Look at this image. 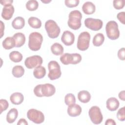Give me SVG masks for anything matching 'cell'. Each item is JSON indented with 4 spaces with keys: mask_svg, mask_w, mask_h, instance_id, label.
Here are the masks:
<instances>
[{
    "mask_svg": "<svg viewBox=\"0 0 125 125\" xmlns=\"http://www.w3.org/2000/svg\"><path fill=\"white\" fill-rule=\"evenodd\" d=\"M68 18L67 24L70 28L78 30L81 27L82 15L80 11L75 10L71 11L69 14Z\"/></svg>",
    "mask_w": 125,
    "mask_h": 125,
    "instance_id": "1",
    "label": "cell"
},
{
    "mask_svg": "<svg viewBox=\"0 0 125 125\" xmlns=\"http://www.w3.org/2000/svg\"><path fill=\"white\" fill-rule=\"evenodd\" d=\"M42 41L43 37L41 34L37 32H32L29 36L28 47L32 51H38L41 48Z\"/></svg>",
    "mask_w": 125,
    "mask_h": 125,
    "instance_id": "2",
    "label": "cell"
},
{
    "mask_svg": "<svg viewBox=\"0 0 125 125\" xmlns=\"http://www.w3.org/2000/svg\"><path fill=\"white\" fill-rule=\"evenodd\" d=\"M45 29L48 37L51 39L57 38L61 32V29L57 23L52 20H49L45 23Z\"/></svg>",
    "mask_w": 125,
    "mask_h": 125,
    "instance_id": "3",
    "label": "cell"
},
{
    "mask_svg": "<svg viewBox=\"0 0 125 125\" xmlns=\"http://www.w3.org/2000/svg\"><path fill=\"white\" fill-rule=\"evenodd\" d=\"M105 31L107 37L111 40H117L120 36V31L117 23L114 21H108L105 26Z\"/></svg>",
    "mask_w": 125,
    "mask_h": 125,
    "instance_id": "4",
    "label": "cell"
},
{
    "mask_svg": "<svg viewBox=\"0 0 125 125\" xmlns=\"http://www.w3.org/2000/svg\"><path fill=\"white\" fill-rule=\"evenodd\" d=\"M49 73L48 77L51 80L59 79L62 75L61 67L59 63L55 61H51L48 63Z\"/></svg>",
    "mask_w": 125,
    "mask_h": 125,
    "instance_id": "5",
    "label": "cell"
},
{
    "mask_svg": "<svg viewBox=\"0 0 125 125\" xmlns=\"http://www.w3.org/2000/svg\"><path fill=\"white\" fill-rule=\"evenodd\" d=\"M82 56L78 53L70 54L65 53L62 54L60 57V61L64 65L69 64H76L81 62Z\"/></svg>",
    "mask_w": 125,
    "mask_h": 125,
    "instance_id": "6",
    "label": "cell"
},
{
    "mask_svg": "<svg viewBox=\"0 0 125 125\" xmlns=\"http://www.w3.org/2000/svg\"><path fill=\"white\" fill-rule=\"evenodd\" d=\"M90 40V35L86 31L82 32L79 35L77 46L78 49L81 51L87 50L89 45Z\"/></svg>",
    "mask_w": 125,
    "mask_h": 125,
    "instance_id": "7",
    "label": "cell"
},
{
    "mask_svg": "<svg viewBox=\"0 0 125 125\" xmlns=\"http://www.w3.org/2000/svg\"><path fill=\"white\" fill-rule=\"evenodd\" d=\"M88 115L91 122L94 124H100L103 121V115L100 108L97 106H92L88 111Z\"/></svg>",
    "mask_w": 125,
    "mask_h": 125,
    "instance_id": "8",
    "label": "cell"
},
{
    "mask_svg": "<svg viewBox=\"0 0 125 125\" xmlns=\"http://www.w3.org/2000/svg\"><path fill=\"white\" fill-rule=\"evenodd\" d=\"M27 117L29 120L37 124H41L44 121V116L43 113L36 109H30L27 111Z\"/></svg>",
    "mask_w": 125,
    "mask_h": 125,
    "instance_id": "9",
    "label": "cell"
},
{
    "mask_svg": "<svg viewBox=\"0 0 125 125\" xmlns=\"http://www.w3.org/2000/svg\"><path fill=\"white\" fill-rule=\"evenodd\" d=\"M84 23L86 27L93 31L100 30L103 25V22L102 20L91 18H86L84 20Z\"/></svg>",
    "mask_w": 125,
    "mask_h": 125,
    "instance_id": "10",
    "label": "cell"
},
{
    "mask_svg": "<svg viewBox=\"0 0 125 125\" xmlns=\"http://www.w3.org/2000/svg\"><path fill=\"white\" fill-rule=\"evenodd\" d=\"M42 62V59L40 56L34 55L27 57L24 61V64L27 68L32 69L41 65Z\"/></svg>",
    "mask_w": 125,
    "mask_h": 125,
    "instance_id": "11",
    "label": "cell"
},
{
    "mask_svg": "<svg viewBox=\"0 0 125 125\" xmlns=\"http://www.w3.org/2000/svg\"><path fill=\"white\" fill-rule=\"evenodd\" d=\"M56 92L55 86L50 83L41 84V92L42 97H50L53 95Z\"/></svg>",
    "mask_w": 125,
    "mask_h": 125,
    "instance_id": "12",
    "label": "cell"
},
{
    "mask_svg": "<svg viewBox=\"0 0 125 125\" xmlns=\"http://www.w3.org/2000/svg\"><path fill=\"white\" fill-rule=\"evenodd\" d=\"M61 41L65 45H71L74 43L75 41L74 35L69 30L65 31L61 37Z\"/></svg>",
    "mask_w": 125,
    "mask_h": 125,
    "instance_id": "13",
    "label": "cell"
},
{
    "mask_svg": "<svg viewBox=\"0 0 125 125\" xmlns=\"http://www.w3.org/2000/svg\"><path fill=\"white\" fill-rule=\"evenodd\" d=\"M14 10V7L12 4L4 6L1 12L2 18L5 20H9L12 17Z\"/></svg>",
    "mask_w": 125,
    "mask_h": 125,
    "instance_id": "14",
    "label": "cell"
},
{
    "mask_svg": "<svg viewBox=\"0 0 125 125\" xmlns=\"http://www.w3.org/2000/svg\"><path fill=\"white\" fill-rule=\"evenodd\" d=\"M67 113L71 117H76L79 116L82 112V108L78 104H73L68 106L67 108Z\"/></svg>",
    "mask_w": 125,
    "mask_h": 125,
    "instance_id": "15",
    "label": "cell"
},
{
    "mask_svg": "<svg viewBox=\"0 0 125 125\" xmlns=\"http://www.w3.org/2000/svg\"><path fill=\"white\" fill-rule=\"evenodd\" d=\"M119 102L115 97H110L108 98L106 102L107 108L111 111L116 110L119 106Z\"/></svg>",
    "mask_w": 125,
    "mask_h": 125,
    "instance_id": "16",
    "label": "cell"
},
{
    "mask_svg": "<svg viewBox=\"0 0 125 125\" xmlns=\"http://www.w3.org/2000/svg\"><path fill=\"white\" fill-rule=\"evenodd\" d=\"M82 10L84 14L91 15L95 12L96 7L92 2L86 1L83 3L82 6Z\"/></svg>",
    "mask_w": 125,
    "mask_h": 125,
    "instance_id": "17",
    "label": "cell"
},
{
    "mask_svg": "<svg viewBox=\"0 0 125 125\" xmlns=\"http://www.w3.org/2000/svg\"><path fill=\"white\" fill-rule=\"evenodd\" d=\"M10 100L13 104L19 105L23 102L24 97L22 94L20 92H15L10 96Z\"/></svg>",
    "mask_w": 125,
    "mask_h": 125,
    "instance_id": "18",
    "label": "cell"
},
{
    "mask_svg": "<svg viewBox=\"0 0 125 125\" xmlns=\"http://www.w3.org/2000/svg\"><path fill=\"white\" fill-rule=\"evenodd\" d=\"M13 37L15 40L16 47H20L22 46L25 42V35L22 33H16L13 35Z\"/></svg>",
    "mask_w": 125,
    "mask_h": 125,
    "instance_id": "19",
    "label": "cell"
},
{
    "mask_svg": "<svg viewBox=\"0 0 125 125\" xmlns=\"http://www.w3.org/2000/svg\"><path fill=\"white\" fill-rule=\"evenodd\" d=\"M78 100L83 103H87L89 102L91 99V95L86 90L80 91L78 94Z\"/></svg>",
    "mask_w": 125,
    "mask_h": 125,
    "instance_id": "20",
    "label": "cell"
},
{
    "mask_svg": "<svg viewBox=\"0 0 125 125\" xmlns=\"http://www.w3.org/2000/svg\"><path fill=\"white\" fill-rule=\"evenodd\" d=\"M25 25V20L21 17L15 18L12 22V27L16 29H22Z\"/></svg>",
    "mask_w": 125,
    "mask_h": 125,
    "instance_id": "21",
    "label": "cell"
},
{
    "mask_svg": "<svg viewBox=\"0 0 125 125\" xmlns=\"http://www.w3.org/2000/svg\"><path fill=\"white\" fill-rule=\"evenodd\" d=\"M18 116V111L15 108L11 109L7 114L6 121L9 124L14 123Z\"/></svg>",
    "mask_w": 125,
    "mask_h": 125,
    "instance_id": "22",
    "label": "cell"
},
{
    "mask_svg": "<svg viewBox=\"0 0 125 125\" xmlns=\"http://www.w3.org/2000/svg\"><path fill=\"white\" fill-rule=\"evenodd\" d=\"M46 74V69L44 67L39 65L34 69L33 71V75L35 78L41 79L43 78Z\"/></svg>",
    "mask_w": 125,
    "mask_h": 125,
    "instance_id": "23",
    "label": "cell"
},
{
    "mask_svg": "<svg viewBox=\"0 0 125 125\" xmlns=\"http://www.w3.org/2000/svg\"><path fill=\"white\" fill-rule=\"evenodd\" d=\"M2 46L5 49H10L16 47L15 40L13 37H8L2 42Z\"/></svg>",
    "mask_w": 125,
    "mask_h": 125,
    "instance_id": "24",
    "label": "cell"
},
{
    "mask_svg": "<svg viewBox=\"0 0 125 125\" xmlns=\"http://www.w3.org/2000/svg\"><path fill=\"white\" fill-rule=\"evenodd\" d=\"M51 51L56 56L62 55L63 53V47L60 43L55 42L51 45Z\"/></svg>",
    "mask_w": 125,
    "mask_h": 125,
    "instance_id": "25",
    "label": "cell"
},
{
    "mask_svg": "<svg viewBox=\"0 0 125 125\" xmlns=\"http://www.w3.org/2000/svg\"><path fill=\"white\" fill-rule=\"evenodd\" d=\"M28 23L33 28H40L42 26L41 21L37 17H31L28 20Z\"/></svg>",
    "mask_w": 125,
    "mask_h": 125,
    "instance_id": "26",
    "label": "cell"
},
{
    "mask_svg": "<svg viewBox=\"0 0 125 125\" xmlns=\"http://www.w3.org/2000/svg\"><path fill=\"white\" fill-rule=\"evenodd\" d=\"M104 36L103 34L99 33L96 34L93 39V44L95 46H101L104 42Z\"/></svg>",
    "mask_w": 125,
    "mask_h": 125,
    "instance_id": "27",
    "label": "cell"
},
{
    "mask_svg": "<svg viewBox=\"0 0 125 125\" xmlns=\"http://www.w3.org/2000/svg\"><path fill=\"white\" fill-rule=\"evenodd\" d=\"M11 61L14 62H19L22 60V55L17 51H13L10 53L9 55Z\"/></svg>",
    "mask_w": 125,
    "mask_h": 125,
    "instance_id": "28",
    "label": "cell"
},
{
    "mask_svg": "<svg viewBox=\"0 0 125 125\" xmlns=\"http://www.w3.org/2000/svg\"><path fill=\"white\" fill-rule=\"evenodd\" d=\"M12 73L15 77L20 78L23 75L24 69L21 65H16L13 67Z\"/></svg>",
    "mask_w": 125,
    "mask_h": 125,
    "instance_id": "29",
    "label": "cell"
},
{
    "mask_svg": "<svg viewBox=\"0 0 125 125\" xmlns=\"http://www.w3.org/2000/svg\"><path fill=\"white\" fill-rule=\"evenodd\" d=\"M39 6L38 2L35 0H28L26 3V8L30 11H33L37 10Z\"/></svg>",
    "mask_w": 125,
    "mask_h": 125,
    "instance_id": "30",
    "label": "cell"
},
{
    "mask_svg": "<svg viewBox=\"0 0 125 125\" xmlns=\"http://www.w3.org/2000/svg\"><path fill=\"white\" fill-rule=\"evenodd\" d=\"M64 102L67 105H70L75 104L76 99L75 96L72 93L67 94L64 97Z\"/></svg>",
    "mask_w": 125,
    "mask_h": 125,
    "instance_id": "31",
    "label": "cell"
},
{
    "mask_svg": "<svg viewBox=\"0 0 125 125\" xmlns=\"http://www.w3.org/2000/svg\"><path fill=\"white\" fill-rule=\"evenodd\" d=\"M125 0H114L113 1V5L115 9H123L125 6Z\"/></svg>",
    "mask_w": 125,
    "mask_h": 125,
    "instance_id": "32",
    "label": "cell"
},
{
    "mask_svg": "<svg viewBox=\"0 0 125 125\" xmlns=\"http://www.w3.org/2000/svg\"><path fill=\"white\" fill-rule=\"evenodd\" d=\"M117 118L120 121L125 120V106L120 108L117 113Z\"/></svg>",
    "mask_w": 125,
    "mask_h": 125,
    "instance_id": "33",
    "label": "cell"
},
{
    "mask_svg": "<svg viewBox=\"0 0 125 125\" xmlns=\"http://www.w3.org/2000/svg\"><path fill=\"white\" fill-rule=\"evenodd\" d=\"M79 2V0H65L64 1L65 5L69 8L76 7L78 5Z\"/></svg>",
    "mask_w": 125,
    "mask_h": 125,
    "instance_id": "34",
    "label": "cell"
},
{
    "mask_svg": "<svg viewBox=\"0 0 125 125\" xmlns=\"http://www.w3.org/2000/svg\"><path fill=\"white\" fill-rule=\"evenodd\" d=\"M0 114L3 111L6 110L9 106V104L7 101L5 99L0 100Z\"/></svg>",
    "mask_w": 125,
    "mask_h": 125,
    "instance_id": "35",
    "label": "cell"
},
{
    "mask_svg": "<svg viewBox=\"0 0 125 125\" xmlns=\"http://www.w3.org/2000/svg\"><path fill=\"white\" fill-rule=\"evenodd\" d=\"M118 57L121 60L124 61L125 59V49L124 47L120 49L118 52Z\"/></svg>",
    "mask_w": 125,
    "mask_h": 125,
    "instance_id": "36",
    "label": "cell"
},
{
    "mask_svg": "<svg viewBox=\"0 0 125 125\" xmlns=\"http://www.w3.org/2000/svg\"><path fill=\"white\" fill-rule=\"evenodd\" d=\"M34 93L35 95L38 97H42L41 92V84L37 85L34 88Z\"/></svg>",
    "mask_w": 125,
    "mask_h": 125,
    "instance_id": "37",
    "label": "cell"
},
{
    "mask_svg": "<svg viewBox=\"0 0 125 125\" xmlns=\"http://www.w3.org/2000/svg\"><path fill=\"white\" fill-rule=\"evenodd\" d=\"M125 12H120L117 15V19L123 24H125Z\"/></svg>",
    "mask_w": 125,
    "mask_h": 125,
    "instance_id": "38",
    "label": "cell"
},
{
    "mask_svg": "<svg viewBox=\"0 0 125 125\" xmlns=\"http://www.w3.org/2000/svg\"><path fill=\"white\" fill-rule=\"evenodd\" d=\"M13 2V1L11 0H4L1 1L0 3L2 5L6 6V5H8L12 4Z\"/></svg>",
    "mask_w": 125,
    "mask_h": 125,
    "instance_id": "39",
    "label": "cell"
},
{
    "mask_svg": "<svg viewBox=\"0 0 125 125\" xmlns=\"http://www.w3.org/2000/svg\"><path fill=\"white\" fill-rule=\"evenodd\" d=\"M105 125H116V123L114 120L112 119H108L105 122Z\"/></svg>",
    "mask_w": 125,
    "mask_h": 125,
    "instance_id": "40",
    "label": "cell"
},
{
    "mask_svg": "<svg viewBox=\"0 0 125 125\" xmlns=\"http://www.w3.org/2000/svg\"><path fill=\"white\" fill-rule=\"evenodd\" d=\"M18 125H28V123L26 121V120L25 119H21L19 120L18 123H17Z\"/></svg>",
    "mask_w": 125,
    "mask_h": 125,
    "instance_id": "41",
    "label": "cell"
},
{
    "mask_svg": "<svg viewBox=\"0 0 125 125\" xmlns=\"http://www.w3.org/2000/svg\"><path fill=\"white\" fill-rule=\"evenodd\" d=\"M118 96H119V98L121 100H122L123 101L125 100V91L124 90H123V91L120 92Z\"/></svg>",
    "mask_w": 125,
    "mask_h": 125,
    "instance_id": "42",
    "label": "cell"
},
{
    "mask_svg": "<svg viewBox=\"0 0 125 125\" xmlns=\"http://www.w3.org/2000/svg\"><path fill=\"white\" fill-rule=\"evenodd\" d=\"M0 26H1V36L0 38H2L3 35V31L4 29V24H3L2 21H0Z\"/></svg>",
    "mask_w": 125,
    "mask_h": 125,
    "instance_id": "43",
    "label": "cell"
},
{
    "mask_svg": "<svg viewBox=\"0 0 125 125\" xmlns=\"http://www.w3.org/2000/svg\"><path fill=\"white\" fill-rule=\"evenodd\" d=\"M41 1L43 3H48L50 2H51V0H41Z\"/></svg>",
    "mask_w": 125,
    "mask_h": 125,
    "instance_id": "44",
    "label": "cell"
}]
</instances>
